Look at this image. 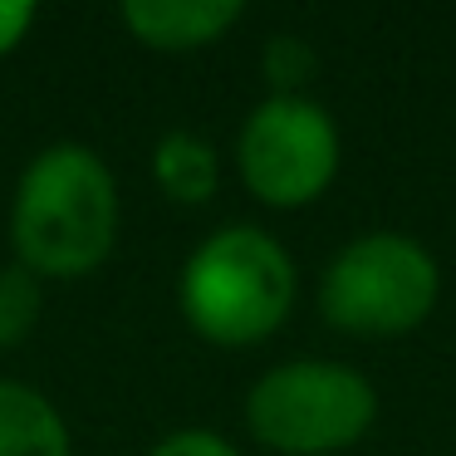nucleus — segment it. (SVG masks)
Returning a JSON list of instances; mask_svg holds the SVG:
<instances>
[{
	"instance_id": "nucleus-1",
	"label": "nucleus",
	"mask_w": 456,
	"mask_h": 456,
	"mask_svg": "<svg viewBox=\"0 0 456 456\" xmlns=\"http://www.w3.org/2000/svg\"><path fill=\"white\" fill-rule=\"evenodd\" d=\"M118 182L89 142H50L25 162L11 197L15 265L40 280L94 275L118 240Z\"/></svg>"
},
{
	"instance_id": "nucleus-2",
	"label": "nucleus",
	"mask_w": 456,
	"mask_h": 456,
	"mask_svg": "<svg viewBox=\"0 0 456 456\" xmlns=\"http://www.w3.org/2000/svg\"><path fill=\"white\" fill-rule=\"evenodd\" d=\"M299 299L295 256L265 226L231 221L201 236L177 270V309L216 348H256L289 324Z\"/></svg>"
},
{
	"instance_id": "nucleus-3",
	"label": "nucleus",
	"mask_w": 456,
	"mask_h": 456,
	"mask_svg": "<svg viewBox=\"0 0 456 456\" xmlns=\"http://www.w3.org/2000/svg\"><path fill=\"white\" fill-rule=\"evenodd\" d=\"M319 319L348 338H407L442 299V265L417 236L393 226L358 231L319 270Z\"/></svg>"
},
{
	"instance_id": "nucleus-4",
	"label": "nucleus",
	"mask_w": 456,
	"mask_h": 456,
	"mask_svg": "<svg viewBox=\"0 0 456 456\" xmlns=\"http://www.w3.org/2000/svg\"><path fill=\"white\" fill-rule=\"evenodd\" d=\"M246 432L275 456H338L378 422V387L338 358H289L250 383Z\"/></svg>"
},
{
	"instance_id": "nucleus-5",
	"label": "nucleus",
	"mask_w": 456,
	"mask_h": 456,
	"mask_svg": "<svg viewBox=\"0 0 456 456\" xmlns=\"http://www.w3.org/2000/svg\"><path fill=\"white\" fill-rule=\"evenodd\" d=\"M344 138L334 113L309 94H265L236 133L240 187L270 211H305L338 182Z\"/></svg>"
},
{
	"instance_id": "nucleus-6",
	"label": "nucleus",
	"mask_w": 456,
	"mask_h": 456,
	"mask_svg": "<svg viewBox=\"0 0 456 456\" xmlns=\"http://www.w3.org/2000/svg\"><path fill=\"white\" fill-rule=\"evenodd\" d=\"M118 20L148 50L191 54L226 40L246 20V5L240 0H123Z\"/></svg>"
},
{
	"instance_id": "nucleus-7",
	"label": "nucleus",
	"mask_w": 456,
	"mask_h": 456,
	"mask_svg": "<svg viewBox=\"0 0 456 456\" xmlns=\"http://www.w3.org/2000/svg\"><path fill=\"white\" fill-rule=\"evenodd\" d=\"M0 456H74L60 407L20 378H0Z\"/></svg>"
},
{
	"instance_id": "nucleus-8",
	"label": "nucleus",
	"mask_w": 456,
	"mask_h": 456,
	"mask_svg": "<svg viewBox=\"0 0 456 456\" xmlns=\"http://www.w3.org/2000/svg\"><path fill=\"white\" fill-rule=\"evenodd\" d=\"M152 182L177 207H207L221 191V152L201 133L172 128L152 148Z\"/></svg>"
},
{
	"instance_id": "nucleus-9",
	"label": "nucleus",
	"mask_w": 456,
	"mask_h": 456,
	"mask_svg": "<svg viewBox=\"0 0 456 456\" xmlns=\"http://www.w3.org/2000/svg\"><path fill=\"white\" fill-rule=\"evenodd\" d=\"M45 314V280L30 275L25 265H0V354L35 334Z\"/></svg>"
},
{
	"instance_id": "nucleus-10",
	"label": "nucleus",
	"mask_w": 456,
	"mask_h": 456,
	"mask_svg": "<svg viewBox=\"0 0 456 456\" xmlns=\"http://www.w3.org/2000/svg\"><path fill=\"white\" fill-rule=\"evenodd\" d=\"M260 74H265L270 94H285V99H295V94H309V84H314L319 74V54L314 45L305 40V35H270L265 45H260Z\"/></svg>"
},
{
	"instance_id": "nucleus-11",
	"label": "nucleus",
	"mask_w": 456,
	"mask_h": 456,
	"mask_svg": "<svg viewBox=\"0 0 456 456\" xmlns=\"http://www.w3.org/2000/svg\"><path fill=\"white\" fill-rule=\"evenodd\" d=\"M148 456H240V452L231 436L211 432V427H177L162 442H152Z\"/></svg>"
},
{
	"instance_id": "nucleus-12",
	"label": "nucleus",
	"mask_w": 456,
	"mask_h": 456,
	"mask_svg": "<svg viewBox=\"0 0 456 456\" xmlns=\"http://www.w3.org/2000/svg\"><path fill=\"white\" fill-rule=\"evenodd\" d=\"M40 20L30 0H0V60L11 50H20V40L30 35V25Z\"/></svg>"
}]
</instances>
